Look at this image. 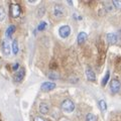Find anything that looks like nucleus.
Returning a JSON list of instances; mask_svg holds the SVG:
<instances>
[{
  "label": "nucleus",
  "instance_id": "8",
  "mask_svg": "<svg viewBox=\"0 0 121 121\" xmlns=\"http://www.w3.org/2000/svg\"><path fill=\"white\" fill-rule=\"evenodd\" d=\"M2 52L6 56H8L10 54V44L8 40H4L2 43Z\"/></svg>",
  "mask_w": 121,
  "mask_h": 121
},
{
  "label": "nucleus",
  "instance_id": "6",
  "mask_svg": "<svg viewBox=\"0 0 121 121\" xmlns=\"http://www.w3.org/2000/svg\"><path fill=\"white\" fill-rule=\"evenodd\" d=\"M10 11L13 17H18L20 15V6L18 4H12L10 6Z\"/></svg>",
  "mask_w": 121,
  "mask_h": 121
},
{
  "label": "nucleus",
  "instance_id": "11",
  "mask_svg": "<svg viewBox=\"0 0 121 121\" xmlns=\"http://www.w3.org/2000/svg\"><path fill=\"white\" fill-rule=\"evenodd\" d=\"M87 37H88L87 33L84 32V31H81V32L78 35V43H83L84 41H86Z\"/></svg>",
  "mask_w": 121,
  "mask_h": 121
},
{
  "label": "nucleus",
  "instance_id": "21",
  "mask_svg": "<svg viewBox=\"0 0 121 121\" xmlns=\"http://www.w3.org/2000/svg\"><path fill=\"white\" fill-rule=\"evenodd\" d=\"M48 78H51V79H59V75L56 74V73H50L48 74Z\"/></svg>",
  "mask_w": 121,
  "mask_h": 121
},
{
  "label": "nucleus",
  "instance_id": "3",
  "mask_svg": "<svg viewBox=\"0 0 121 121\" xmlns=\"http://www.w3.org/2000/svg\"><path fill=\"white\" fill-rule=\"evenodd\" d=\"M64 13H65V8L60 5V4H56L54 6V15L56 18L62 17Z\"/></svg>",
  "mask_w": 121,
  "mask_h": 121
},
{
  "label": "nucleus",
  "instance_id": "14",
  "mask_svg": "<svg viewBox=\"0 0 121 121\" xmlns=\"http://www.w3.org/2000/svg\"><path fill=\"white\" fill-rule=\"evenodd\" d=\"M12 52L14 55H16L18 52V43L16 39H14L12 41Z\"/></svg>",
  "mask_w": 121,
  "mask_h": 121
},
{
  "label": "nucleus",
  "instance_id": "22",
  "mask_svg": "<svg viewBox=\"0 0 121 121\" xmlns=\"http://www.w3.org/2000/svg\"><path fill=\"white\" fill-rule=\"evenodd\" d=\"M35 121H44V119L40 116H36V117H35Z\"/></svg>",
  "mask_w": 121,
  "mask_h": 121
},
{
  "label": "nucleus",
  "instance_id": "4",
  "mask_svg": "<svg viewBox=\"0 0 121 121\" xmlns=\"http://www.w3.org/2000/svg\"><path fill=\"white\" fill-rule=\"evenodd\" d=\"M120 87H121L120 82L116 80V79H113L110 82V90L112 91V93H117L120 90Z\"/></svg>",
  "mask_w": 121,
  "mask_h": 121
},
{
  "label": "nucleus",
  "instance_id": "2",
  "mask_svg": "<svg viewBox=\"0 0 121 121\" xmlns=\"http://www.w3.org/2000/svg\"><path fill=\"white\" fill-rule=\"evenodd\" d=\"M59 33H60V36L63 37V39H66L70 35L71 33V27L69 25H63L60 26V29H59Z\"/></svg>",
  "mask_w": 121,
  "mask_h": 121
},
{
  "label": "nucleus",
  "instance_id": "1",
  "mask_svg": "<svg viewBox=\"0 0 121 121\" xmlns=\"http://www.w3.org/2000/svg\"><path fill=\"white\" fill-rule=\"evenodd\" d=\"M62 109L64 111H66V112H72V111H74V109H75V104H74V102L70 100V99H66L65 101H63V103H62Z\"/></svg>",
  "mask_w": 121,
  "mask_h": 121
},
{
  "label": "nucleus",
  "instance_id": "17",
  "mask_svg": "<svg viewBox=\"0 0 121 121\" xmlns=\"http://www.w3.org/2000/svg\"><path fill=\"white\" fill-rule=\"evenodd\" d=\"M109 77H110V73H109V71H107V73H106L105 77L103 78V80H102V86H105L107 84V82L109 80Z\"/></svg>",
  "mask_w": 121,
  "mask_h": 121
},
{
  "label": "nucleus",
  "instance_id": "15",
  "mask_svg": "<svg viewBox=\"0 0 121 121\" xmlns=\"http://www.w3.org/2000/svg\"><path fill=\"white\" fill-rule=\"evenodd\" d=\"M99 107H100V110L101 111H105L107 109V104L104 100H100L99 101Z\"/></svg>",
  "mask_w": 121,
  "mask_h": 121
},
{
  "label": "nucleus",
  "instance_id": "9",
  "mask_svg": "<svg viewBox=\"0 0 121 121\" xmlns=\"http://www.w3.org/2000/svg\"><path fill=\"white\" fill-rule=\"evenodd\" d=\"M86 76H87V79H88L89 81H95L96 80V75L93 72V70L90 69V68H88V69L86 70Z\"/></svg>",
  "mask_w": 121,
  "mask_h": 121
},
{
  "label": "nucleus",
  "instance_id": "16",
  "mask_svg": "<svg viewBox=\"0 0 121 121\" xmlns=\"http://www.w3.org/2000/svg\"><path fill=\"white\" fill-rule=\"evenodd\" d=\"M86 121H97V117L92 113H89L86 117Z\"/></svg>",
  "mask_w": 121,
  "mask_h": 121
},
{
  "label": "nucleus",
  "instance_id": "18",
  "mask_svg": "<svg viewBox=\"0 0 121 121\" xmlns=\"http://www.w3.org/2000/svg\"><path fill=\"white\" fill-rule=\"evenodd\" d=\"M47 25H48V23L45 21H41L40 23L39 24V26H37V29L39 30H43L45 27H47Z\"/></svg>",
  "mask_w": 121,
  "mask_h": 121
},
{
  "label": "nucleus",
  "instance_id": "7",
  "mask_svg": "<svg viewBox=\"0 0 121 121\" xmlns=\"http://www.w3.org/2000/svg\"><path fill=\"white\" fill-rule=\"evenodd\" d=\"M24 73L25 72H24L23 69H20L18 72H16V74L14 75V81L17 82V83L22 81V79H23V77H24Z\"/></svg>",
  "mask_w": 121,
  "mask_h": 121
},
{
  "label": "nucleus",
  "instance_id": "10",
  "mask_svg": "<svg viewBox=\"0 0 121 121\" xmlns=\"http://www.w3.org/2000/svg\"><path fill=\"white\" fill-rule=\"evenodd\" d=\"M117 39H118V37H117V35H115V33L110 32V33H108V35H107V41L109 43H111V44L116 43Z\"/></svg>",
  "mask_w": 121,
  "mask_h": 121
},
{
  "label": "nucleus",
  "instance_id": "12",
  "mask_svg": "<svg viewBox=\"0 0 121 121\" xmlns=\"http://www.w3.org/2000/svg\"><path fill=\"white\" fill-rule=\"evenodd\" d=\"M39 111H40L41 114H47V113L48 112V104L41 103L40 106H39Z\"/></svg>",
  "mask_w": 121,
  "mask_h": 121
},
{
  "label": "nucleus",
  "instance_id": "24",
  "mask_svg": "<svg viewBox=\"0 0 121 121\" xmlns=\"http://www.w3.org/2000/svg\"><path fill=\"white\" fill-rule=\"evenodd\" d=\"M62 121H70V120H68V119H63Z\"/></svg>",
  "mask_w": 121,
  "mask_h": 121
},
{
  "label": "nucleus",
  "instance_id": "5",
  "mask_svg": "<svg viewBox=\"0 0 121 121\" xmlns=\"http://www.w3.org/2000/svg\"><path fill=\"white\" fill-rule=\"evenodd\" d=\"M56 83L54 82H44L41 84V90L43 91H52V90H54L56 88Z\"/></svg>",
  "mask_w": 121,
  "mask_h": 121
},
{
  "label": "nucleus",
  "instance_id": "19",
  "mask_svg": "<svg viewBox=\"0 0 121 121\" xmlns=\"http://www.w3.org/2000/svg\"><path fill=\"white\" fill-rule=\"evenodd\" d=\"M5 17V11H4V8L2 6H0V21H2L4 19Z\"/></svg>",
  "mask_w": 121,
  "mask_h": 121
},
{
  "label": "nucleus",
  "instance_id": "13",
  "mask_svg": "<svg viewBox=\"0 0 121 121\" xmlns=\"http://www.w3.org/2000/svg\"><path fill=\"white\" fill-rule=\"evenodd\" d=\"M14 31H15V26L14 25H9L6 29V36L11 37V35H12V33H14Z\"/></svg>",
  "mask_w": 121,
  "mask_h": 121
},
{
  "label": "nucleus",
  "instance_id": "23",
  "mask_svg": "<svg viewBox=\"0 0 121 121\" xmlns=\"http://www.w3.org/2000/svg\"><path fill=\"white\" fill-rule=\"evenodd\" d=\"M18 67H19V64H18V63H15L14 65L12 66V69H13L14 71H16V70L18 69Z\"/></svg>",
  "mask_w": 121,
  "mask_h": 121
},
{
  "label": "nucleus",
  "instance_id": "20",
  "mask_svg": "<svg viewBox=\"0 0 121 121\" xmlns=\"http://www.w3.org/2000/svg\"><path fill=\"white\" fill-rule=\"evenodd\" d=\"M113 5H114L117 9H121V1H119V0H114V1H113Z\"/></svg>",
  "mask_w": 121,
  "mask_h": 121
}]
</instances>
